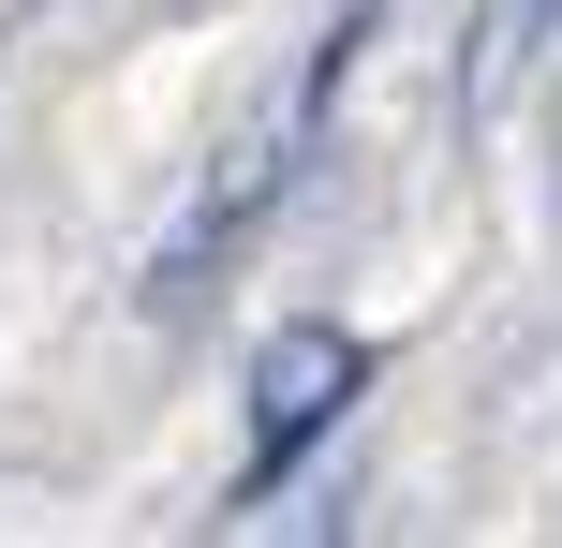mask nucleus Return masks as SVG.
<instances>
[{"mask_svg": "<svg viewBox=\"0 0 562 548\" xmlns=\"http://www.w3.org/2000/svg\"><path fill=\"white\" fill-rule=\"evenodd\" d=\"M340 401H356V342H340V326H281V342H267V371H252V490L296 460L311 430H326Z\"/></svg>", "mask_w": 562, "mask_h": 548, "instance_id": "obj_1", "label": "nucleus"}]
</instances>
